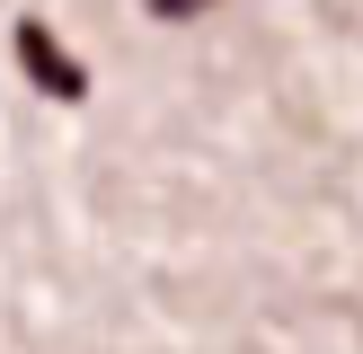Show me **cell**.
I'll list each match as a JSON object with an SVG mask.
<instances>
[{
	"mask_svg": "<svg viewBox=\"0 0 363 354\" xmlns=\"http://www.w3.org/2000/svg\"><path fill=\"white\" fill-rule=\"evenodd\" d=\"M18 62H27L35 80L53 88V98H89V71H80V62L62 53V35H53L45 18H18Z\"/></svg>",
	"mask_w": 363,
	"mask_h": 354,
	"instance_id": "cell-1",
	"label": "cell"
},
{
	"mask_svg": "<svg viewBox=\"0 0 363 354\" xmlns=\"http://www.w3.org/2000/svg\"><path fill=\"white\" fill-rule=\"evenodd\" d=\"M142 9H151V18H204L213 0H142Z\"/></svg>",
	"mask_w": 363,
	"mask_h": 354,
	"instance_id": "cell-2",
	"label": "cell"
}]
</instances>
